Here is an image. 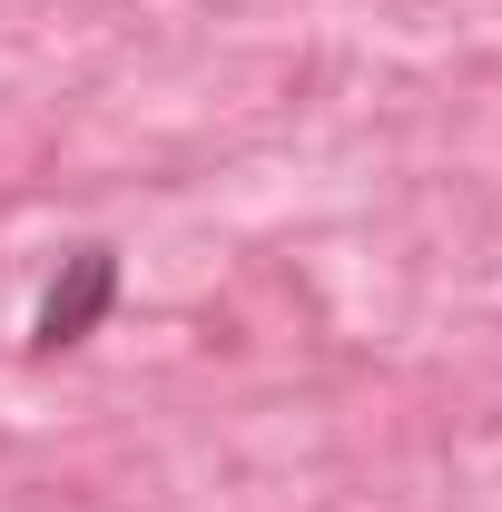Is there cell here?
<instances>
[{
	"label": "cell",
	"instance_id": "obj_1",
	"mask_svg": "<svg viewBox=\"0 0 502 512\" xmlns=\"http://www.w3.org/2000/svg\"><path fill=\"white\" fill-rule=\"evenodd\" d=\"M109 306H119V256H109V247H69L60 276H50V296H40L30 345H40V355H69V345H89V335H99Z\"/></svg>",
	"mask_w": 502,
	"mask_h": 512
}]
</instances>
